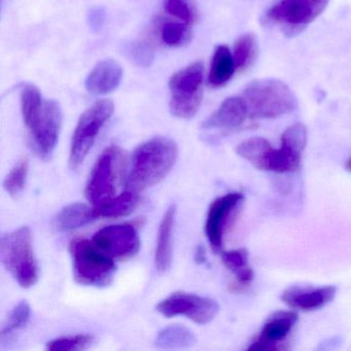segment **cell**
Here are the masks:
<instances>
[{"label":"cell","instance_id":"obj_29","mask_svg":"<svg viewBox=\"0 0 351 351\" xmlns=\"http://www.w3.org/2000/svg\"><path fill=\"white\" fill-rule=\"evenodd\" d=\"M30 317V306L27 302H21L14 308L12 313L10 314L5 324H3V330L0 332L1 341L5 340V337L11 335L15 330L24 328L27 324Z\"/></svg>","mask_w":351,"mask_h":351},{"label":"cell","instance_id":"obj_35","mask_svg":"<svg viewBox=\"0 0 351 351\" xmlns=\"http://www.w3.org/2000/svg\"><path fill=\"white\" fill-rule=\"evenodd\" d=\"M346 169L351 172V159L348 160L346 163Z\"/></svg>","mask_w":351,"mask_h":351},{"label":"cell","instance_id":"obj_5","mask_svg":"<svg viewBox=\"0 0 351 351\" xmlns=\"http://www.w3.org/2000/svg\"><path fill=\"white\" fill-rule=\"evenodd\" d=\"M204 65L200 61L174 73L169 80V110L172 116L191 119L197 114L203 98Z\"/></svg>","mask_w":351,"mask_h":351},{"label":"cell","instance_id":"obj_33","mask_svg":"<svg viewBox=\"0 0 351 351\" xmlns=\"http://www.w3.org/2000/svg\"><path fill=\"white\" fill-rule=\"evenodd\" d=\"M328 0H311L312 5H313L314 13L316 17L320 15L328 5Z\"/></svg>","mask_w":351,"mask_h":351},{"label":"cell","instance_id":"obj_19","mask_svg":"<svg viewBox=\"0 0 351 351\" xmlns=\"http://www.w3.org/2000/svg\"><path fill=\"white\" fill-rule=\"evenodd\" d=\"M139 204V197L136 192L128 190L117 197H110L94 205L93 210L96 219H117L127 217L136 209Z\"/></svg>","mask_w":351,"mask_h":351},{"label":"cell","instance_id":"obj_17","mask_svg":"<svg viewBox=\"0 0 351 351\" xmlns=\"http://www.w3.org/2000/svg\"><path fill=\"white\" fill-rule=\"evenodd\" d=\"M176 206L171 205L164 213L158 231L157 246H156L155 264L158 270L164 272L171 266L172 233L176 221Z\"/></svg>","mask_w":351,"mask_h":351},{"label":"cell","instance_id":"obj_11","mask_svg":"<svg viewBox=\"0 0 351 351\" xmlns=\"http://www.w3.org/2000/svg\"><path fill=\"white\" fill-rule=\"evenodd\" d=\"M316 15L311 0H276L265 14L268 24H276L289 36L298 34L307 27Z\"/></svg>","mask_w":351,"mask_h":351},{"label":"cell","instance_id":"obj_28","mask_svg":"<svg viewBox=\"0 0 351 351\" xmlns=\"http://www.w3.org/2000/svg\"><path fill=\"white\" fill-rule=\"evenodd\" d=\"M28 169H29V160L27 157L21 158L3 182V188L7 191L8 194L11 195L12 197H17L18 195L21 194L25 186Z\"/></svg>","mask_w":351,"mask_h":351},{"label":"cell","instance_id":"obj_34","mask_svg":"<svg viewBox=\"0 0 351 351\" xmlns=\"http://www.w3.org/2000/svg\"><path fill=\"white\" fill-rule=\"evenodd\" d=\"M195 260H196L197 263H204L205 260H206L205 250L203 246H198V247H197L196 252H195Z\"/></svg>","mask_w":351,"mask_h":351},{"label":"cell","instance_id":"obj_16","mask_svg":"<svg viewBox=\"0 0 351 351\" xmlns=\"http://www.w3.org/2000/svg\"><path fill=\"white\" fill-rule=\"evenodd\" d=\"M123 69L120 63L112 59L100 61L86 79V89L95 95L112 93L120 86Z\"/></svg>","mask_w":351,"mask_h":351},{"label":"cell","instance_id":"obj_4","mask_svg":"<svg viewBox=\"0 0 351 351\" xmlns=\"http://www.w3.org/2000/svg\"><path fill=\"white\" fill-rule=\"evenodd\" d=\"M0 258L5 269L24 289H29L38 282V265L29 228H20L1 237Z\"/></svg>","mask_w":351,"mask_h":351},{"label":"cell","instance_id":"obj_22","mask_svg":"<svg viewBox=\"0 0 351 351\" xmlns=\"http://www.w3.org/2000/svg\"><path fill=\"white\" fill-rule=\"evenodd\" d=\"M221 258L225 266L236 277L238 287H247L254 280V270L250 265V254L245 248L223 252Z\"/></svg>","mask_w":351,"mask_h":351},{"label":"cell","instance_id":"obj_31","mask_svg":"<svg viewBox=\"0 0 351 351\" xmlns=\"http://www.w3.org/2000/svg\"><path fill=\"white\" fill-rule=\"evenodd\" d=\"M123 53L129 60L141 67H149L154 61V52L149 45L143 42L127 43L123 47Z\"/></svg>","mask_w":351,"mask_h":351},{"label":"cell","instance_id":"obj_24","mask_svg":"<svg viewBox=\"0 0 351 351\" xmlns=\"http://www.w3.org/2000/svg\"><path fill=\"white\" fill-rule=\"evenodd\" d=\"M272 149L270 143L262 137H252L240 143L236 147V153L254 166L256 169L263 170L269 152Z\"/></svg>","mask_w":351,"mask_h":351},{"label":"cell","instance_id":"obj_23","mask_svg":"<svg viewBox=\"0 0 351 351\" xmlns=\"http://www.w3.org/2000/svg\"><path fill=\"white\" fill-rule=\"evenodd\" d=\"M196 343V337L190 328L184 326H170L163 328L156 339V346L159 348H186Z\"/></svg>","mask_w":351,"mask_h":351},{"label":"cell","instance_id":"obj_26","mask_svg":"<svg viewBox=\"0 0 351 351\" xmlns=\"http://www.w3.org/2000/svg\"><path fill=\"white\" fill-rule=\"evenodd\" d=\"M21 110L24 124L29 127L34 119L42 110L45 100L38 87L32 84H26L21 88Z\"/></svg>","mask_w":351,"mask_h":351},{"label":"cell","instance_id":"obj_1","mask_svg":"<svg viewBox=\"0 0 351 351\" xmlns=\"http://www.w3.org/2000/svg\"><path fill=\"white\" fill-rule=\"evenodd\" d=\"M178 155V145L167 137L145 141L133 153L127 189L138 193L159 184L173 167Z\"/></svg>","mask_w":351,"mask_h":351},{"label":"cell","instance_id":"obj_2","mask_svg":"<svg viewBox=\"0 0 351 351\" xmlns=\"http://www.w3.org/2000/svg\"><path fill=\"white\" fill-rule=\"evenodd\" d=\"M242 97L252 119H275L293 112L298 100L289 86L276 79L252 81L244 88Z\"/></svg>","mask_w":351,"mask_h":351},{"label":"cell","instance_id":"obj_18","mask_svg":"<svg viewBox=\"0 0 351 351\" xmlns=\"http://www.w3.org/2000/svg\"><path fill=\"white\" fill-rule=\"evenodd\" d=\"M236 71L231 51L226 45H219L215 48L211 58L207 83L213 88L223 87L229 83Z\"/></svg>","mask_w":351,"mask_h":351},{"label":"cell","instance_id":"obj_8","mask_svg":"<svg viewBox=\"0 0 351 351\" xmlns=\"http://www.w3.org/2000/svg\"><path fill=\"white\" fill-rule=\"evenodd\" d=\"M156 309L165 317L182 315L196 324H206L219 313V306L210 298L178 291L162 300Z\"/></svg>","mask_w":351,"mask_h":351},{"label":"cell","instance_id":"obj_30","mask_svg":"<svg viewBox=\"0 0 351 351\" xmlns=\"http://www.w3.org/2000/svg\"><path fill=\"white\" fill-rule=\"evenodd\" d=\"M93 341L94 338L91 335L61 337L48 342L47 349L51 351L84 350L89 348Z\"/></svg>","mask_w":351,"mask_h":351},{"label":"cell","instance_id":"obj_32","mask_svg":"<svg viewBox=\"0 0 351 351\" xmlns=\"http://www.w3.org/2000/svg\"><path fill=\"white\" fill-rule=\"evenodd\" d=\"M90 24L92 27H100L104 21V12L102 10H93L90 14Z\"/></svg>","mask_w":351,"mask_h":351},{"label":"cell","instance_id":"obj_20","mask_svg":"<svg viewBox=\"0 0 351 351\" xmlns=\"http://www.w3.org/2000/svg\"><path fill=\"white\" fill-rule=\"evenodd\" d=\"M95 219L93 208L83 203H73L57 213L54 223L55 227L60 231H71L84 227Z\"/></svg>","mask_w":351,"mask_h":351},{"label":"cell","instance_id":"obj_14","mask_svg":"<svg viewBox=\"0 0 351 351\" xmlns=\"http://www.w3.org/2000/svg\"><path fill=\"white\" fill-rule=\"evenodd\" d=\"M336 293L337 287L332 285L322 287L295 285L283 291L281 300L291 309L314 311L330 303Z\"/></svg>","mask_w":351,"mask_h":351},{"label":"cell","instance_id":"obj_7","mask_svg":"<svg viewBox=\"0 0 351 351\" xmlns=\"http://www.w3.org/2000/svg\"><path fill=\"white\" fill-rule=\"evenodd\" d=\"M125 154L117 145L106 147L98 157L85 189L86 198L97 204L114 196L125 172Z\"/></svg>","mask_w":351,"mask_h":351},{"label":"cell","instance_id":"obj_9","mask_svg":"<svg viewBox=\"0 0 351 351\" xmlns=\"http://www.w3.org/2000/svg\"><path fill=\"white\" fill-rule=\"evenodd\" d=\"M62 127V110L55 100H45L42 110L34 122L27 127L32 138V147L36 155L43 160H48L58 143Z\"/></svg>","mask_w":351,"mask_h":351},{"label":"cell","instance_id":"obj_27","mask_svg":"<svg viewBox=\"0 0 351 351\" xmlns=\"http://www.w3.org/2000/svg\"><path fill=\"white\" fill-rule=\"evenodd\" d=\"M164 11L170 17L191 26L198 19L194 0H164Z\"/></svg>","mask_w":351,"mask_h":351},{"label":"cell","instance_id":"obj_13","mask_svg":"<svg viewBox=\"0 0 351 351\" xmlns=\"http://www.w3.org/2000/svg\"><path fill=\"white\" fill-rule=\"evenodd\" d=\"M295 311H278L265 322L260 337L248 347V350L275 351L285 349L283 341L298 322Z\"/></svg>","mask_w":351,"mask_h":351},{"label":"cell","instance_id":"obj_21","mask_svg":"<svg viewBox=\"0 0 351 351\" xmlns=\"http://www.w3.org/2000/svg\"><path fill=\"white\" fill-rule=\"evenodd\" d=\"M157 32L165 46L180 48L192 40V26L178 20H161L158 22Z\"/></svg>","mask_w":351,"mask_h":351},{"label":"cell","instance_id":"obj_6","mask_svg":"<svg viewBox=\"0 0 351 351\" xmlns=\"http://www.w3.org/2000/svg\"><path fill=\"white\" fill-rule=\"evenodd\" d=\"M114 104L102 99L90 106L80 118L71 139L69 167L77 170L87 158L104 125L114 114Z\"/></svg>","mask_w":351,"mask_h":351},{"label":"cell","instance_id":"obj_10","mask_svg":"<svg viewBox=\"0 0 351 351\" xmlns=\"http://www.w3.org/2000/svg\"><path fill=\"white\" fill-rule=\"evenodd\" d=\"M93 242L114 260H129L137 254L141 248V239L134 223L104 227L96 232Z\"/></svg>","mask_w":351,"mask_h":351},{"label":"cell","instance_id":"obj_15","mask_svg":"<svg viewBox=\"0 0 351 351\" xmlns=\"http://www.w3.org/2000/svg\"><path fill=\"white\" fill-rule=\"evenodd\" d=\"M247 118L250 112L245 100L242 96H232L203 123V128L232 130L243 125Z\"/></svg>","mask_w":351,"mask_h":351},{"label":"cell","instance_id":"obj_12","mask_svg":"<svg viewBox=\"0 0 351 351\" xmlns=\"http://www.w3.org/2000/svg\"><path fill=\"white\" fill-rule=\"evenodd\" d=\"M243 200L241 193H229L215 199L209 206L205 234L213 252H219L223 248L226 231Z\"/></svg>","mask_w":351,"mask_h":351},{"label":"cell","instance_id":"obj_3","mask_svg":"<svg viewBox=\"0 0 351 351\" xmlns=\"http://www.w3.org/2000/svg\"><path fill=\"white\" fill-rule=\"evenodd\" d=\"M73 277L80 285L106 287L114 280L117 271L114 258L97 247L93 240L75 238L69 244Z\"/></svg>","mask_w":351,"mask_h":351},{"label":"cell","instance_id":"obj_25","mask_svg":"<svg viewBox=\"0 0 351 351\" xmlns=\"http://www.w3.org/2000/svg\"><path fill=\"white\" fill-rule=\"evenodd\" d=\"M256 40L252 34H242L234 44L233 58L235 61L236 69L238 71H245L250 66L256 58Z\"/></svg>","mask_w":351,"mask_h":351}]
</instances>
